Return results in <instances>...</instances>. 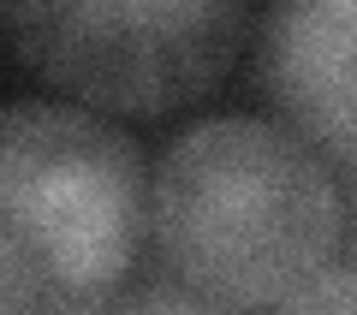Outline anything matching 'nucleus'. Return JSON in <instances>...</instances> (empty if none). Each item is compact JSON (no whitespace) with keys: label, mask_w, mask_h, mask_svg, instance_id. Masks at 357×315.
Segmentation results:
<instances>
[{"label":"nucleus","mask_w":357,"mask_h":315,"mask_svg":"<svg viewBox=\"0 0 357 315\" xmlns=\"http://www.w3.org/2000/svg\"><path fill=\"white\" fill-rule=\"evenodd\" d=\"M149 226L167 268L203 303L268 309L328 274L340 190L298 131L227 114L191 125L161 155Z\"/></svg>","instance_id":"f257e3e1"},{"label":"nucleus","mask_w":357,"mask_h":315,"mask_svg":"<svg viewBox=\"0 0 357 315\" xmlns=\"http://www.w3.org/2000/svg\"><path fill=\"white\" fill-rule=\"evenodd\" d=\"M268 95L298 137L357 167V0H292L262 18Z\"/></svg>","instance_id":"20e7f679"},{"label":"nucleus","mask_w":357,"mask_h":315,"mask_svg":"<svg viewBox=\"0 0 357 315\" xmlns=\"http://www.w3.org/2000/svg\"><path fill=\"white\" fill-rule=\"evenodd\" d=\"M30 72L114 114H167L232 66L244 6H18L6 13Z\"/></svg>","instance_id":"7ed1b4c3"},{"label":"nucleus","mask_w":357,"mask_h":315,"mask_svg":"<svg viewBox=\"0 0 357 315\" xmlns=\"http://www.w3.org/2000/svg\"><path fill=\"white\" fill-rule=\"evenodd\" d=\"M149 226L143 149L60 107H0V315H96L119 298Z\"/></svg>","instance_id":"f03ea898"},{"label":"nucleus","mask_w":357,"mask_h":315,"mask_svg":"<svg viewBox=\"0 0 357 315\" xmlns=\"http://www.w3.org/2000/svg\"><path fill=\"white\" fill-rule=\"evenodd\" d=\"M96 315H227L203 298H178V291H131V298H114Z\"/></svg>","instance_id":"423d86ee"},{"label":"nucleus","mask_w":357,"mask_h":315,"mask_svg":"<svg viewBox=\"0 0 357 315\" xmlns=\"http://www.w3.org/2000/svg\"><path fill=\"white\" fill-rule=\"evenodd\" d=\"M0 18H6V6H0Z\"/></svg>","instance_id":"0eeeda50"},{"label":"nucleus","mask_w":357,"mask_h":315,"mask_svg":"<svg viewBox=\"0 0 357 315\" xmlns=\"http://www.w3.org/2000/svg\"><path fill=\"white\" fill-rule=\"evenodd\" d=\"M280 315H357V268H328L292 303H280Z\"/></svg>","instance_id":"39448f33"}]
</instances>
